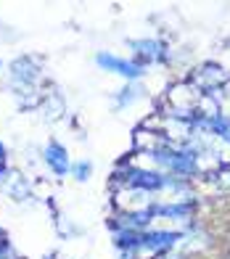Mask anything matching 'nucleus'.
Here are the masks:
<instances>
[{
    "label": "nucleus",
    "instance_id": "1",
    "mask_svg": "<svg viewBox=\"0 0 230 259\" xmlns=\"http://www.w3.org/2000/svg\"><path fill=\"white\" fill-rule=\"evenodd\" d=\"M227 72L217 64V61H204V64H199V66H193L191 69V82L196 85L201 93H209V90H220L225 82H227Z\"/></svg>",
    "mask_w": 230,
    "mask_h": 259
}]
</instances>
